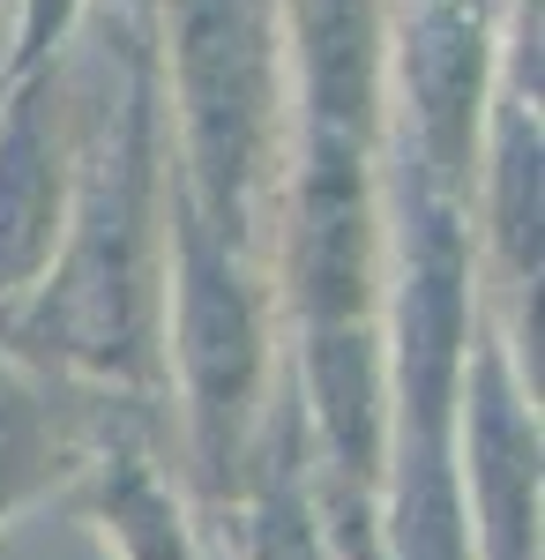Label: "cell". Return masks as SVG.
<instances>
[{"instance_id": "obj_1", "label": "cell", "mask_w": 545, "mask_h": 560, "mask_svg": "<svg viewBox=\"0 0 545 560\" xmlns=\"http://www.w3.org/2000/svg\"><path fill=\"white\" fill-rule=\"evenodd\" d=\"M76 187L68 240L45 284L0 322V351L142 404L165 374V83H158V0H90L60 52Z\"/></svg>"}, {"instance_id": "obj_2", "label": "cell", "mask_w": 545, "mask_h": 560, "mask_svg": "<svg viewBox=\"0 0 545 560\" xmlns=\"http://www.w3.org/2000/svg\"><path fill=\"white\" fill-rule=\"evenodd\" d=\"M165 179L210 232L269 255V210L292 158L285 0H158Z\"/></svg>"}, {"instance_id": "obj_3", "label": "cell", "mask_w": 545, "mask_h": 560, "mask_svg": "<svg viewBox=\"0 0 545 560\" xmlns=\"http://www.w3.org/2000/svg\"><path fill=\"white\" fill-rule=\"evenodd\" d=\"M165 374L187 404L195 478L210 501H232L269 419V284L262 255L210 232L165 179Z\"/></svg>"}, {"instance_id": "obj_4", "label": "cell", "mask_w": 545, "mask_h": 560, "mask_svg": "<svg viewBox=\"0 0 545 560\" xmlns=\"http://www.w3.org/2000/svg\"><path fill=\"white\" fill-rule=\"evenodd\" d=\"M68 187H76V120L60 60L0 83V322L45 284L68 240Z\"/></svg>"}, {"instance_id": "obj_5", "label": "cell", "mask_w": 545, "mask_h": 560, "mask_svg": "<svg viewBox=\"0 0 545 560\" xmlns=\"http://www.w3.org/2000/svg\"><path fill=\"white\" fill-rule=\"evenodd\" d=\"M127 396L38 374L0 351V523L90 471V456L127 427Z\"/></svg>"}, {"instance_id": "obj_6", "label": "cell", "mask_w": 545, "mask_h": 560, "mask_svg": "<svg viewBox=\"0 0 545 560\" xmlns=\"http://www.w3.org/2000/svg\"><path fill=\"white\" fill-rule=\"evenodd\" d=\"M83 516L120 546V560H195L187 516L172 501V486L158 478L150 448L135 441V427H120L83 471Z\"/></svg>"}, {"instance_id": "obj_7", "label": "cell", "mask_w": 545, "mask_h": 560, "mask_svg": "<svg viewBox=\"0 0 545 560\" xmlns=\"http://www.w3.org/2000/svg\"><path fill=\"white\" fill-rule=\"evenodd\" d=\"M83 15H90V0H15V31H8L0 83H23V75L53 68V60L68 52V38H76Z\"/></svg>"}]
</instances>
